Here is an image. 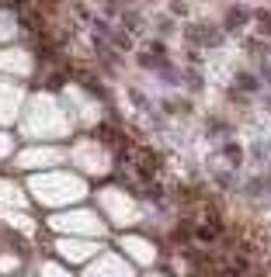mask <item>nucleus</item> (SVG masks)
Masks as SVG:
<instances>
[{
    "label": "nucleus",
    "instance_id": "f257e3e1",
    "mask_svg": "<svg viewBox=\"0 0 271 277\" xmlns=\"http://www.w3.org/2000/svg\"><path fill=\"white\" fill-rule=\"evenodd\" d=\"M188 42H198V45H219L222 35L209 24H198V28H188Z\"/></svg>",
    "mask_w": 271,
    "mask_h": 277
},
{
    "label": "nucleus",
    "instance_id": "f03ea898",
    "mask_svg": "<svg viewBox=\"0 0 271 277\" xmlns=\"http://www.w3.org/2000/svg\"><path fill=\"white\" fill-rule=\"evenodd\" d=\"M237 84H240V90H247V94H254L261 84H257V76H250V73H240L237 76Z\"/></svg>",
    "mask_w": 271,
    "mask_h": 277
},
{
    "label": "nucleus",
    "instance_id": "7ed1b4c3",
    "mask_svg": "<svg viewBox=\"0 0 271 277\" xmlns=\"http://www.w3.org/2000/svg\"><path fill=\"white\" fill-rule=\"evenodd\" d=\"M247 18H250V14H247V11H240V7H237V11H229V18H226V28H237V24H244Z\"/></svg>",
    "mask_w": 271,
    "mask_h": 277
},
{
    "label": "nucleus",
    "instance_id": "20e7f679",
    "mask_svg": "<svg viewBox=\"0 0 271 277\" xmlns=\"http://www.w3.org/2000/svg\"><path fill=\"white\" fill-rule=\"evenodd\" d=\"M125 31H132V35H136V31H143V28H139V18L125 14Z\"/></svg>",
    "mask_w": 271,
    "mask_h": 277
}]
</instances>
